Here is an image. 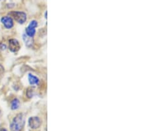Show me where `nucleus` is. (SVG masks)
<instances>
[{"label": "nucleus", "instance_id": "9", "mask_svg": "<svg viewBox=\"0 0 148 131\" xmlns=\"http://www.w3.org/2000/svg\"><path fill=\"white\" fill-rule=\"evenodd\" d=\"M20 107V101L17 98H15L12 100L11 103V109L12 110H16Z\"/></svg>", "mask_w": 148, "mask_h": 131}, {"label": "nucleus", "instance_id": "2", "mask_svg": "<svg viewBox=\"0 0 148 131\" xmlns=\"http://www.w3.org/2000/svg\"><path fill=\"white\" fill-rule=\"evenodd\" d=\"M10 17L19 24H24L27 20V15L23 11H13L9 12Z\"/></svg>", "mask_w": 148, "mask_h": 131}, {"label": "nucleus", "instance_id": "8", "mask_svg": "<svg viewBox=\"0 0 148 131\" xmlns=\"http://www.w3.org/2000/svg\"><path fill=\"white\" fill-rule=\"evenodd\" d=\"M28 82L30 85H38L40 83L39 78L36 76H34L32 73H29L28 76Z\"/></svg>", "mask_w": 148, "mask_h": 131}, {"label": "nucleus", "instance_id": "6", "mask_svg": "<svg viewBox=\"0 0 148 131\" xmlns=\"http://www.w3.org/2000/svg\"><path fill=\"white\" fill-rule=\"evenodd\" d=\"M1 23H3L4 27L6 28H8V29H10V28H13L14 26L13 19L9 16L3 17L1 18Z\"/></svg>", "mask_w": 148, "mask_h": 131}, {"label": "nucleus", "instance_id": "11", "mask_svg": "<svg viewBox=\"0 0 148 131\" xmlns=\"http://www.w3.org/2000/svg\"><path fill=\"white\" fill-rule=\"evenodd\" d=\"M4 72H5V70H4L3 66L0 64V79H1V78L3 77V76L4 74Z\"/></svg>", "mask_w": 148, "mask_h": 131}, {"label": "nucleus", "instance_id": "12", "mask_svg": "<svg viewBox=\"0 0 148 131\" xmlns=\"http://www.w3.org/2000/svg\"><path fill=\"white\" fill-rule=\"evenodd\" d=\"M0 49L5 50L6 49V45L3 44H1V45H0Z\"/></svg>", "mask_w": 148, "mask_h": 131}, {"label": "nucleus", "instance_id": "13", "mask_svg": "<svg viewBox=\"0 0 148 131\" xmlns=\"http://www.w3.org/2000/svg\"><path fill=\"white\" fill-rule=\"evenodd\" d=\"M0 131H8V130L5 128H1V129H0Z\"/></svg>", "mask_w": 148, "mask_h": 131}, {"label": "nucleus", "instance_id": "3", "mask_svg": "<svg viewBox=\"0 0 148 131\" xmlns=\"http://www.w3.org/2000/svg\"><path fill=\"white\" fill-rule=\"evenodd\" d=\"M38 23L36 20H32L26 28L25 34L30 37L33 38L36 34V28L38 27Z\"/></svg>", "mask_w": 148, "mask_h": 131}, {"label": "nucleus", "instance_id": "14", "mask_svg": "<svg viewBox=\"0 0 148 131\" xmlns=\"http://www.w3.org/2000/svg\"><path fill=\"white\" fill-rule=\"evenodd\" d=\"M45 17L47 19V11H46V13H45Z\"/></svg>", "mask_w": 148, "mask_h": 131}, {"label": "nucleus", "instance_id": "10", "mask_svg": "<svg viewBox=\"0 0 148 131\" xmlns=\"http://www.w3.org/2000/svg\"><path fill=\"white\" fill-rule=\"evenodd\" d=\"M33 95H34V93H33V90L32 89H28L27 91V95L28 97H29V98H31V97H32Z\"/></svg>", "mask_w": 148, "mask_h": 131}, {"label": "nucleus", "instance_id": "5", "mask_svg": "<svg viewBox=\"0 0 148 131\" xmlns=\"http://www.w3.org/2000/svg\"><path fill=\"white\" fill-rule=\"evenodd\" d=\"M21 49V45L16 39H12L9 41V49L12 52H18Z\"/></svg>", "mask_w": 148, "mask_h": 131}, {"label": "nucleus", "instance_id": "7", "mask_svg": "<svg viewBox=\"0 0 148 131\" xmlns=\"http://www.w3.org/2000/svg\"><path fill=\"white\" fill-rule=\"evenodd\" d=\"M23 39L24 42H25V44L27 45V46L32 47L33 46V44H34V39H33V38L28 37L26 34H24L23 35Z\"/></svg>", "mask_w": 148, "mask_h": 131}, {"label": "nucleus", "instance_id": "4", "mask_svg": "<svg viewBox=\"0 0 148 131\" xmlns=\"http://www.w3.org/2000/svg\"><path fill=\"white\" fill-rule=\"evenodd\" d=\"M42 121L38 116H32L28 119V125L32 129H37L41 126Z\"/></svg>", "mask_w": 148, "mask_h": 131}, {"label": "nucleus", "instance_id": "1", "mask_svg": "<svg viewBox=\"0 0 148 131\" xmlns=\"http://www.w3.org/2000/svg\"><path fill=\"white\" fill-rule=\"evenodd\" d=\"M25 125V118L22 113H19L13 118L10 125L11 131H21Z\"/></svg>", "mask_w": 148, "mask_h": 131}]
</instances>
